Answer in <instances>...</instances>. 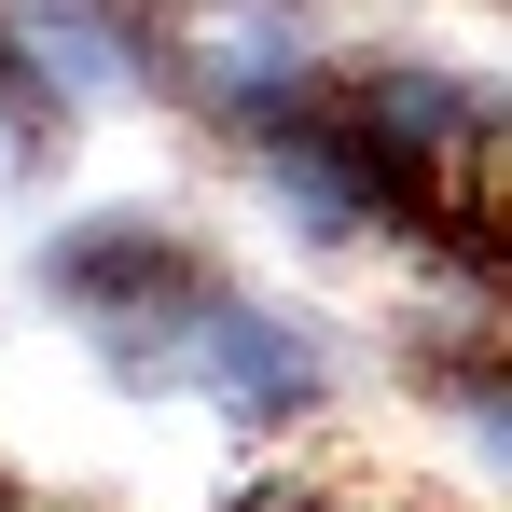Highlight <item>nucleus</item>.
I'll list each match as a JSON object with an SVG mask.
<instances>
[{
    "instance_id": "1",
    "label": "nucleus",
    "mask_w": 512,
    "mask_h": 512,
    "mask_svg": "<svg viewBox=\"0 0 512 512\" xmlns=\"http://www.w3.org/2000/svg\"><path fill=\"white\" fill-rule=\"evenodd\" d=\"M222 512H346V485L333 471H263V485H236Z\"/></svg>"
}]
</instances>
